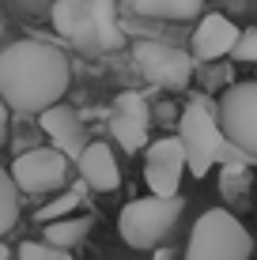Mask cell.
Instances as JSON below:
<instances>
[{
	"label": "cell",
	"instance_id": "obj_1",
	"mask_svg": "<svg viewBox=\"0 0 257 260\" xmlns=\"http://www.w3.org/2000/svg\"><path fill=\"white\" fill-rule=\"evenodd\" d=\"M72 79V64L57 46L46 42H12L0 49V98L15 113H42L61 102Z\"/></svg>",
	"mask_w": 257,
	"mask_h": 260
},
{
	"label": "cell",
	"instance_id": "obj_2",
	"mask_svg": "<svg viewBox=\"0 0 257 260\" xmlns=\"http://www.w3.org/2000/svg\"><path fill=\"white\" fill-rule=\"evenodd\" d=\"M53 26L65 42H72V49L87 57L118 53L125 46V34L118 26V0H57Z\"/></svg>",
	"mask_w": 257,
	"mask_h": 260
},
{
	"label": "cell",
	"instance_id": "obj_3",
	"mask_svg": "<svg viewBox=\"0 0 257 260\" xmlns=\"http://www.w3.org/2000/svg\"><path fill=\"white\" fill-rule=\"evenodd\" d=\"M178 140L185 147V162H189L193 177H205L216 162H250V158L223 136V124H219V117L208 110L205 98H193V102L182 110Z\"/></svg>",
	"mask_w": 257,
	"mask_h": 260
},
{
	"label": "cell",
	"instance_id": "obj_4",
	"mask_svg": "<svg viewBox=\"0 0 257 260\" xmlns=\"http://www.w3.org/2000/svg\"><path fill=\"white\" fill-rule=\"evenodd\" d=\"M253 241L231 211L212 208L193 222L185 260H250Z\"/></svg>",
	"mask_w": 257,
	"mask_h": 260
},
{
	"label": "cell",
	"instance_id": "obj_5",
	"mask_svg": "<svg viewBox=\"0 0 257 260\" xmlns=\"http://www.w3.org/2000/svg\"><path fill=\"white\" fill-rule=\"evenodd\" d=\"M182 215V196H144V200H129L118 215V234L132 249H152L174 230Z\"/></svg>",
	"mask_w": 257,
	"mask_h": 260
},
{
	"label": "cell",
	"instance_id": "obj_6",
	"mask_svg": "<svg viewBox=\"0 0 257 260\" xmlns=\"http://www.w3.org/2000/svg\"><path fill=\"white\" fill-rule=\"evenodd\" d=\"M219 124H223V136L250 162H257V83H238L223 94Z\"/></svg>",
	"mask_w": 257,
	"mask_h": 260
},
{
	"label": "cell",
	"instance_id": "obj_7",
	"mask_svg": "<svg viewBox=\"0 0 257 260\" xmlns=\"http://www.w3.org/2000/svg\"><path fill=\"white\" fill-rule=\"evenodd\" d=\"M132 57H136L144 79H152L163 91H185L193 79V57L174 46H163V42H136L132 46Z\"/></svg>",
	"mask_w": 257,
	"mask_h": 260
},
{
	"label": "cell",
	"instance_id": "obj_8",
	"mask_svg": "<svg viewBox=\"0 0 257 260\" xmlns=\"http://www.w3.org/2000/svg\"><path fill=\"white\" fill-rule=\"evenodd\" d=\"M68 174V155L53 143V147H31L12 162V177L23 192H53L65 185Z\"/></svg>",
	"mask_w": 257,
	"mask_h": 260
},
{
	"label": "cell",
	"instance_id": "obj_9",
	"mask_svg": "<svg viewBox=\"0 0 257 260\" xmlns=\"http://www.w3.org/2000/svg\"><path fill=\"white\" fill-rule=\"evenodd\" d=\"M185 166H189V162H185V147H182L178 136H166V140L148 143L144 181H148V189H152V192H159V196H178L182 170Z\"/></svg>",
	"mask_w": 257,
	"mask_h": 260
},
{
	"label": "cell",
	"instance_id": "obj_10",
	"mask_svg": "<svg viewBox=\"0 0 257 260\" xmlns=\"http://www.w3.org/2000/svg\"><path fill=\"white\" fill-rule=\"evenodd\" d=\"M148 124H152V110H148V102L140 94H118V102H113V113H110V132L113 140L121 143V151H140L148 143Z\"/></svg>",
	"mask_w": 257,
	"mask_h": 260
},
{
	"label": "cell",
	"instance_id": "obj_11",
	"mask_svg": "<svg viewBox=\"0 0 257 260\" xmlns=\"http://www.w3.org/2000/svg\"><path fill=\"white\" fill-rule=\"evenodd\" d=\"M76 166H79L83 185H91L95 192H118L121 189L118 158H113V151L106 147V143H87V147L76 155Z\"/></svg>",
	"mask_w": 257,
	"mask_h": 260
},
{
	"label": "cell",
	"instance_id": "obj_12",
	"mask_svg": "<svg viewBox=\"0 0 257 260\" xmlns=\"http://www.w3.org/2000/svg\"><path fill=\"white\" fill-rule=\"evenodd\" d=\"M238 26L231 19H223V15H205L197 26V34H193V57L197 60H216V57H227V53L235 49L238 42Z\"/></svg>",
	"mask_w": 257,
	"mask_h": 260
},
{
	"label": "cell",
	"instance_id": "obj_13",
	"mask_svg": "<svg viewBox=\"0 0 257 260\" xmlns=\"http://www.w3.org/2000/svg\"><path fill=\"white\" fill-rule=\"evenodd\" d=\"M42 117V128H46V136L57 143L65 155H79V151L87 147V136H83V124H79V113L76 110H68V106H49V110H42L38 113Z\"/></svg>",
	"mask_w": 257,
	"mask_h": 260
},
{
	"label": "cell",
	"instance_id": "obj_14",
	"mask_svg": "<svg viewBox=\"0 0 257 260\" xmlns=\"http://www.w3.org/2000/svg\"><path fill=\"white\" fill-rule=\"evenodd\" d=\"M201 8H205V0H132V12L148 15V19H174V23L201 15Z\"/></svg>",
	"mask_w": 257,
	"mask_h": 260
},
{
	"label": "cell",
	"instance_id": "obj_15",
	"mask_svg": "<svg viewBox=\"0 0 257 260\" xmlns=\"http://www.w3.org/2000/svg\"><path fill=\"white\" fill-rule=\"evenodd\" d=\"M87 234H91V215H65V219H49L46 222V241L61 249L79 245Z\"/></svg>",
	"mask_w": 257,
	"mask_h": 260
},
{
	"label": "cell",
	"instance_id": "obj_16",
	"mask_svg": "<svg viewBox=\"0 0 257 260\" xmlns=\"http://www.w3.org/2000/svg\"><path fill=\"white\" fill-rule=\"evenodd\" d=\"M15 177L8 174V170H0V234H8V230L15 226V219H19V196H15Z\"/></svg>",
	"mask_w": 257,
	"mask_h": 260
},
{
	"label": "cell",
	"instance_id": "obj_17",
	"mask_svg": "<svg viewBox=\"0 0 257 260\" xmlns=\"http://www.w3.org/2000/svg\"><path fill=\"white\" fill-rule=\"evenodd\" d=\"M79 200H83V189H72V192H61L57 200L42 204L38 208V222H49V219H65V215H72L79 208Z\"/></svg>",
	"mask_w": 257,
	"mask_h": 260
},
{
	"label": "cell",
	"instance_id": "obj_18",
	"mask_svg": "<svg viewBox=\"0 0 257 260\" xmlns=\"http://www.w3.org/2000/svg\"><path fill=\"white\" fill-rule=\"evenodd\" d=\"M19 260H72V253L61 245H53V241H23L19 245Z\"/></svg>",
	"mask_w": 257,
	"mask_h": 260
},
{
	"label": "cell",
	"instance_id": "obj_19",
	"mask_svg": "<svg viewBox=\"0 0 257 260\" xmlns=\"http://www.w3.org/2000/svg\"><path fill=\"white\" fill-rule=\"evenodd\" d=\"M231 53L242 60V64H257V26H250V30L238 34V42H235Z\"/></svg>",
	"mask_w": 257,
	"mask_h": 260
},
{
	"label": "cell",
	"instance_id": "obj_20",
	"mask_svg": "<svg viewBox=\"0 0 257 260\" xmlns=\"http://www.w3.org/2000/svg\"><path fill=\"white\" fill-rule=\"evenodd\" d=\"M4 132H8V102L0 98V147H4Z\"/></svg>",
	"mask_w": 257,
	"mask_h": 260
},
{
	"label": "cell",
	"instance_id": "obj_21",
	"mask_svg": "<svg viewBox=\"0 0 257 260\" xmlns=\"http://www.w3.org/2000/svg\"><path fill=\"white\" fill-rule=\"evenodd\" d=\"M152 260H170V249H166V245H163V249H159V253H155Z\"/></svg>",
	"mask_w": 257,
	"mask_h": 260
},
{
	"label": "cell",
	"instance_id": "obj_22",
	"mask_svg": "<svg viewBox=\"0 0 257 260\" xmlns=\"http://www.w3.org/2000/svg\"><path fill=\"white\" fill-rule=\"evenodd\" d=\"M0 260H8V245H0Z\"/></svg>",
	"mask_w": 257,
	"mask_h": 260
},
{
	"label": "cell",
	"instance_id": "obj_23",
	"mask_svg": "<svg viewBox=\"0 0 257 260\" xmlns=\"http://www.w3.org/2000/svg\"><path fill=\"white\" fill-rule=\"evenodd\" d=\"M0 30H4V12H0Z\"/></svg>",
	"mask_w": 257,
	"mask_h": 260
}]
</instances>
